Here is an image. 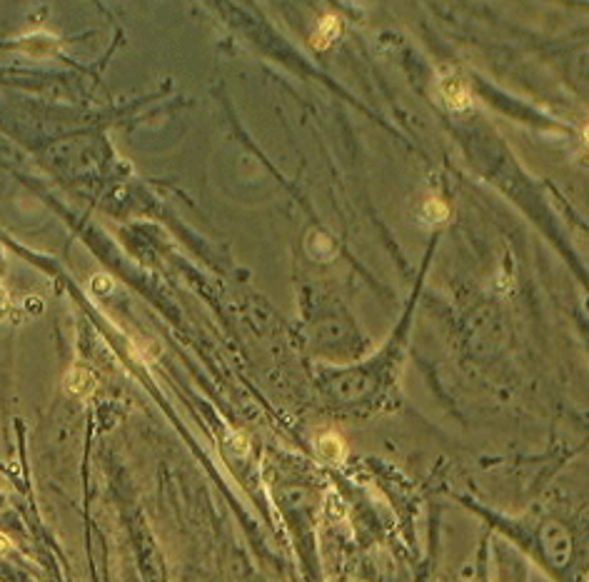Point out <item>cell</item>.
I'll return each mask as SVG.
<instances>
[{"instance_id":"obj_2","label":"cell","mask_w":589,"mask_h":582,"mask_svg":"<svg viewBox=\"0 0 589 582\" xmlns=\"http://www.w3.org/2000/svg\"><path fill=\"white\" fill-rule=\"evenodd\" d=\"M337 33H340V20H337L335 15H325L320 28H317V33L312 35V45H315V48H327V45L337 38Z\"/></svg>"},{"instance_id":"obj_5","label":"cell","mask_w":589,"mask_h":582,"mask_svg":"<svg viewBox=\"0 0 589 582\" xmlns=\"http://www.w3.org/2000/svg\"><path fill=\"white\" fill-rule=\"evenodd\" d=\"M425 215H427L429 220H434V223H440V220H445L447 215H450V210H447V205L442 200L429 198V200L425 203Z\"/></svg>"},{"instance_id":"obj_6","label":"cell","mask_w":589,"mask_h":582,"mask_svg":"<svg viewBox=\"0 0 589 582\" xmlns=\"http://www.w3.org/2000/svg\"><path fill=\"white\" fill-rule=\"evenodd\" d=\"M8 550V542H6V538H0V552H6Z\"/></svg>"},{"instance_id":"obj_4","label":"cell","mask_w":589,"mask_h":582,"mask_svg":"<svg viewBox=\"0 0 589 582\" xmlns=\"http://www.w3.org/2000/svg\"><path fill=\"white\" fill-rule=\"evenodd\" d=\"M320 450H323V455H327V457H342L345 445H342V440L337 438L335 432H327V435L320 440Z\"/></svg>"},{"instance_id":"obj_3","label":"cell","mask_w":589,"mask_h":582,"mask_svg":"<svg viewBox=\"0 0 589 582\" xmlns=\"http://www.w3.org/2000/svg\"><path fill=\"white\" fill-rule=\"evenodd\" d=\"M93 388H95L93 375L83 368L70 370L68 377H65V390H70V393H75V395H83V393H87V390H93Z\"/></svg>"},{"instance_id":"obj_1","label":"cell","mask_w":589,"mask_h":582,"mask_svg":"<svg viewBox=\"0 0 589 582\" xmlns=\"http://www.w3.org/2000/svg\"><path fill=\"white\" fill-rule=\"evenodd\" d=\"M442 95H445L447 105L454 108V110H465L472 103L470 90H467V85L459 80V78H447V80L442 83Z\"/></svg>"}]
</instances>
